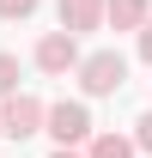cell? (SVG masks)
Listing matches in <instances>:
<instances>
[{
  "instance_id": "cell-1",
  "label": "cell",
  "mask_w": 152,
  "mask_h": 158,
  "mask_svg": "<svg viewBox=\"0 0 152 158\" xmlns=\"http://www.w3.org/2000/svg\"><path fill=\"white\" fill-rule=\"evenodd\" d=\"M79 85H85V98H116L128 85V61L116 55V49H97V55L79 61Z\"/></svg>"
},
{
  "instance_id": "cell-2",
  "label": "cell",
  "mask_w": 152,
  "mask_h": 158,
  "mask_svg": "<svg viewBox=\"0 0 152 158\" xmlns=\"http://www.w3.org/2000/svg\"><path fill=\"white\" fill-rule=\"evenodd\" d=\"M43 128L55 134L61 152H73L79 140L91 134V110H85V103H55V110H43Z\"/></svg>"
},
{
  "instance_id": "cell-3",
  "label": "cell",
  "mask_w": 152,
  "mask_h": 158,
  "mask_svg": "<svg viewBox=\"0 0 152 158\" xmlns=\"http://www.w3.org/2000/svg\"><path fill=\"white\" fill-rule=\"evenodd\" d=\"M37 128H43V103L24 98V91H12L6 110H0V134H6V140H31Z\"/></svg>"
},
{
  "instance_id": "cell-4",
  "label": "cell",
  "mask_w": 152,
  "mask_h": 158,
  "mask_svg": "<svg viewBox=\"0 0 152 158\" xmlns=\"http://www.w3.org/2000/svg\"><path fill=\"white\" fill-rule=\"evenodd\" d=\"M37 67H43V73H67V67H79V43L67 37V31H49V37L37 43Z\"/></svg>"
},
{
  "instance_id": "cell-5",
  "label": "cell",
  "mask_w": 152,
  "mask_h": 158,
  "mask_svg": "<svg viewBox=\"0 0 152 158\" xmlns=\"http://www.w3.org/2000/svg\"><path fill=\"white\" fill-rule=\"evenodd\" d=\"M97 24H103V0H61V31H67V37H85V31H97Z\"/></svg>"
},
{
  "instance_id": "cell-6",
  "label": "cell",
  "mask_w": 152,
  "mask_h": 158,
  "mask_svg": "<svg viewBox=\"0 0 152 158\" xmlns=\"http://www.w3.org/2000/svg\"><path fill=\"white\" fill-rule=\"evenodd\" d=\"M152 12H146V0H103V24L110 31H140Z\"/></svg>"
},
{
  "instance_id": "cell-7",
  "label": "cell",
  "mask_w": 152,
  "mask_h": 158,
  "mask_svg": "<svg viewBox=\"0 0 152 158\" xmlns=\"http://www.w3.org/2000/svg\"><path fill=\"white\" fill-rule=\"evenodd\" d=\"M85 158H134V140H122V134H97Z\"/></svg>"
},
{
  "instance_id": "cell-8",
  "label": "cell",
  "mask_w": 152,
  "mask_h": 158,
  "mask_svg": "<svg viewBox=\"0 0 152 158\" xmlns=\"http://www.w3.org/2000/svg\"><path fill=\"white\" fill-rule=\"evenodd\" d=\"M19 91V55H0V98Z\"/></svg>"
},
{
  "instance_id": "cell-9",
  "label": "cell",
  "mask_w": 152,
  "mask_h": 158,
  "mask_svg": "<svg viewBox=\"0 0 152 158\" xmlns=\"http://www.w3.org/2000/svg\"><path fill=\"white\" fill-rule=\"evenodd\" d=\"M37 0H0V19H31Z\"/></svg>"
},
{
  "instance_id": "cell-10",
  "label": "cell",
  "mask_w": 152,
  "mask_h": 158,
  "mask_svg": "<svg viewBox=\"0 0 152 158\" xmlns=\"http://www.w3.org/2000/svg\"><path fill=\"white\" fill-rule=\"evenodd\" d=\"M134 146H140V152H152V110L134 122Z\"/></svg>"
},
{
  "instance_id": "cell-11",
  "label": "cell",
  "mask_w": 152,
  "mask_h": 158,
  "mask_svg": "<svg viewBox=\"0 0 152 158\" xmlns=\"http://www.w3.org/2000/svg\"><path fill=\"white\" fill-rule=\"evenodd\" d=\"M140 55H146V61H152V19H146V24H140Z\"/></svg>"
},
{
  "instance_id": "cell-12",
  "label": "cell",
  "mask_w": 152,
  "mask_h": 158,
  "mask_svg": "<svg viewBox=\"0 0 152 158\" xmlns=\"http://www.w3.org/2000/svg\"><path fill=\"white\" fill-rule=\"evenodd\" d=\"M49 158H79V152H49Z\"/></svg>"
}]
</instances>
